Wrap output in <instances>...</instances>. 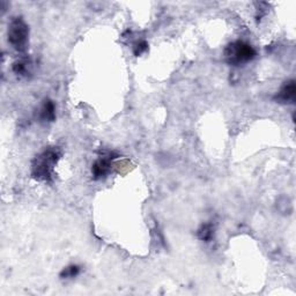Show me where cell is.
<instances>
[{"mask_svg":"<svg viewBox=\"0 0 296 296\" xmlns=\"http://www.w3.org/2000/svg\"><path fill=\"white\" fill-rule=\"evenodd\" d=\"M116 158H117V154L110 153L109 152V153L103 154L100 159L96 160L92 167L93 178L96 179V181L104 178L110 173L111 164H113V161Z\"/></svg>","mask_w":296,"mask_h":296,"instance_id":"cell-4","label":"cell"},{"mask_svg":"<svg viewBox=\"0 0 296 296\" xmlns=\"http://www.w3.org/2000/svg\"><path fill=\"white\" fill-rule=\"evenodd\" d=\"M80 273V266L78 265H71L69 267L64 268L60 273L61 279H71V278L77 277Z\"/></svg>","mask_w":296,"mask_h":296,"instance_id":"cell-9","label":"cell"},{"mask_svg":"<svg viewBox=\"0 0 296 296\" xmlns=\"http://www.w3.org/2000/svg\"><path fill=\"white\" fill-rule=\"evenodd\" d=\"M256 56V50L243 41H236L228 44L225 49V58L230 65H243L245 62L252 60Z\"/></svg>","mask_w":296,"mask_h":296,"instance_id":"cell-2","label":"cell"},{"mask_svg":"<svg viewBox=\"0 0 296 296\" xmlns=\"http://www.w3.org/2000/svg\"><path fill=\"white\" fill-rule=\"evenodd\" d=\"M296 97V86L294 80H289L288 82H286L284 86L281 87L279 92L277 93L274 96V100L279 103H294Z\"/></svg>","mask_w":296,"mask_h":296,"instance_id":"cell-5","label":"cell"},{"mask_svg":"<svg viewBox=\"0 0 296 296\" xmlns=\"http://www.w3.org/2000/svg\"><path fill=\"white\" fill-rule=\"evenodd\" d=\"M56 118V107L51 100H46L39 110V119L42 122H53Z\"/></svg>","mask_w":296,"mask_h":296,"instance_id":"cell-6","label":"cell"},{"mask_svg":"<svg viewBox=\"0 0 296 296\" xmlns=\"http://www.w3.org/2000/svg\"><path fill=\"white\" fill-rule=\"evenodd\" d=\"M61 156L59 148L49 147L38 154L31 163V176L39 182H51L53 169Z\"/></svg>","mask_w":296,"mask_h":296,"instance_id":"cell-1","label":"cell"},{"mask_svg":"<svg viewBox=\"0 0 296 296\" xmlns=\"http://www.w3.org/2000/svg\"><path fill=\"white\" fill-rule=\"evenodd\" d=\"M214 236V227L212 223H205L198 230V237L201 241L209 242Z\"/></svg>","mask_w":296,"mask_h":296,"instance_id":"cell-8","label":"cell"},{"mask_svg":"<svg viewBox=\"0 0 296 296\" xmlns=\"http://www.w3.org/2000/svg\"><path fill=\"white\" fill-rule=\"evenodd\" d=\"M31 60L29 58H21V59L16 60L14 64H13V72L16 75H21V77H27V75L31 73Z\"/></svg>","mask_w":296,"mask_h":296,"instance_id":"cell-7","label":"cell"},{"mask_svg":"<svg viewBox=\"0 0 296 296\" xmlns=\"http://www.w3.org/2000/svg\"><path fill=\"white\" fill-rule=\"evenodd\" d=\"M147 50V43L146 42H140L138 43L136 47H134V55L140 56L142 52H145Z\"/></svg>","mask_w":296,"mask_h":296,"instance_id":"cell-10","label":"cell"},{"mask_svg":"<svg viewBox=\"0 0 296 296\" xmlns=\"http://www.w3.org/2000/svg\"><path fill=\"white\" fill-rule=\"evenodd\" d=\"M29 28L22 17H14L8 26V42L16 51H25L28 44Z\"/></svg>","mask_w":296,"mask_h":296,"instance_id":"cell-3","label":"cell"}]
</instances>
